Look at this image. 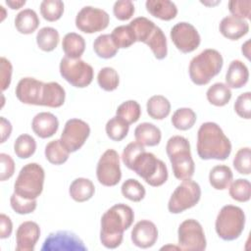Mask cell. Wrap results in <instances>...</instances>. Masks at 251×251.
I'll list each match as a JSON object with an SVG mask.
<instances>
[{"instance_id":"6da1fadb","label":"cell","mask_w":251,"mask_h":251,"mask_svg":"<svg viewBox=\"0 0 251 251\" xmlns=\"http://www.w3.org/2000/svg\"><path fill=\"white\" fill-rule=\"evenodd\" d=\"M134 220L133 210L126 204L119 203L109 208L101 218L100 241L108 249L121 245L124 231L130 227Z\"/></svg>"},{"instance_id":"7a4b0ae2","label":"cell","mask_w":251,"mask_h":251,"mask_svg":"<svg viewBox=\"0 0 251 251\" xmlns=\"http://www.w3.org/2000/svg\"><path fill=\"white\" fill-rule=\"evenodd\" d=\"M196 148L202 160L224 161L230 155L231 143L218 124L206 122L198 129Z\"/></svg>"},{"instance_id":"3957f363","label":"cell","mask_w":251,"mask_h":251,"mask_svg":"<svg viewBox=\"0 0 251 251\" xmlns=\"http://www.w3.org/2000/svg\"><path fill=\"white\" fill-rule=\"evenodd\" d=\"M166 152L176 178L183 180L193 176L195 164L191 156L189 141L185 137L181 135L170 137L166 144Z\"/></svg>"},{"instance_id":"277c9868","label":"cell","mask_w":251,"mask_h":251,"mask_svg":"<svg viewBox=\"0 0 251 251\" xmlns=\"http://www.w3.org/2000/svg\"><path fill=\"white\" fill-rule=\"evenodd\" d=\"M224 65L222 54L216 49H205L193 57L189 63L188 73L196 85H205L220 74Z\"/></svg>"},{"instance_id":"5b68a950","label":"cell","mask_w":251,"mask_h":251,"mask_svg":"<svg viewBox=\"0 0 251 251\" xmlns=\"http://www.w3.org/2000/svg\"><path fill=\"white\" fill-rule=\"evenodd\" d=\"M129 170L142 177L146 183L153 187L163 185L169 176L166 164L158 159L153 153L140 152L132 161Z\"/></svg>"},{"instance_id":"8992f818","label":"cell","mask_w":251,"mask_h":251,"mask_svg":"<svg viewBox=\"0 0 251 251\" xmlns=\"http://www.w3.org/2000/svg\"><path fill=\"white\" fill-rule=\"evenodd\" d=\"M45 173L37 163L25 165L14 183V192L25 199H36L43 190Z\"/></svg>"},{"instance_id":"52a82bcc","label":"cell","mask_w":251,"mask_h":251,"mask_svg":"<svg viewBox=\"0 0 251 251\" xmlns=\"http://www.w3.org/2000/svg\"><path fill=\"white\" fill-rule=\"evenodd\" d=\"M245 214L234 205L224 206L216 219L215 229L220 238L226 241L237 239L244 230Z\"/></svg>"},{"instance_id":"ba28073f","label":"cell","mask_w":251,"mask_h":251,"mask_svg":"<svg viewBox=\"0 0 251 251\" xmlns=\"http://www.w3.org/2000/svg\"><path fill=\"white\" fill-rule=\"evenodd\" d=\"M201 198L200 185L191 178L183 179L172 193L168 202V210L172 214H179L194 207Z\"/></svg>"},{"instance_id":"9c48e42d","label":"cell","mask_w":251,"mask_h":251,"mask_svg":"<svg viewBox=\"0 0 251 251\" xmlns=\"http://www.w3.org/2000/svg\"><path fill=\"white\" fill-rule=\"evenodd\" d=\"M60 74L65 80L77 88L88 86L93 79V68L80 59L63 57L60 62Z\"/></svg>"},{"instance_id":"30bf717a","label":"cell","mask_w":251,"mask_h":251,"mask_svg":"<svg viewBox=\"0 0 251 251\" xmlns=\"http://www.w3.org/2000/svg\"><path fill=\"white\" fill-rule=\"evenodd\" d=\"M178 248L188 251H202L206 249L207 241L201 224L194 219L183 221L177 229Z\"/></svg>"},{"instance_id":"8fae6325","label":"cell","mask_w":251,"mask_h":251,"mask_svg":"<svg viewBox=\"0 0 251 251\" xmlns=\"http://www.w3.org/2000/svg\"><path fill=\"white\" fill-rule=\"evenodd\" d=\"M98 181L104 186H115L122 178L120 156L114 149H107L100 157L96 167Z\"/></svg>"},{"instance_id":"7c38bea8","label":"cell","mask_w":251,"mask_h":251,"mask_svg":"<svg viewBox=\"0 0 251 251\" xmlns=\"http://www.w3.org/2000/svg\"><path fill=\"white\" fill-rule=\"evenodd\" d=\"M90 134L88 124L80 119H70L66 122L60 140L64 147L70 152H75L85 143Z\"/></svg>"},{"instance_id":"4fadbf2b","label":"cell","mask_w":251,"mask_h":251,"mask_svg":"<svg viewBox=\"0 0 251 251\" xmlns=\"http://www.w3.org/2000/svg\"><path fill=\"white\" fill-rule=\"evenodd\" d=\"M110 22L108 13L102 9L85 6L75 17V26L84 33H94L104 30Z\"/></svg>"},{"instance_id":"5bb4252c","label":"cell","mask_w":251,"mask_h":251,"mask_svg":"<svg viewBox=\"0 0 251 251\" xmlns=\"http://www.w3.org/2000/svg\"><path fill=\"white\" fill-rule=\"evenodd\" d=\"M175 46L182 53H190L198 48L201 37L198 30L189 23L180 22L176 24L170 32Z\"/></svg>"},{"instance_id":"9a60e30c","label":"cell","mask_w":251,"mask_h":251,"mask_svg":"<svg viewBox=\"0 0 251 251\" xmlns=\"http://www.w3.org/2000/svg\"><path fill=\"white\" fill-rule=\"evenodd\" d=\"M42 251H85L87 247L74 232L58 230L51 232L44 240Z\"/></svg>"},{"instance_id":"2e32d148","label":"cell","mask_w":251,"mask_h":251,"mask_svg":"<svg viewBox=\"0 0 251 251\" xmlns=\"http://www.w3.org/2000/svg\"><path fill=\"white\" fill-rule=\"evenodd\" d=\"M43 84L34 77H23L16 86V96L24 104L40 106Z\"/></svg>"},{"instance_id":"e0dca14e","label":"cell","mask_w":251,"mask_h":251,"mask_svg":"<svg viewBox=\"0 0 251 251\" xmlns=\"http://www.w3.org/2000/svg\"><path fill=\"white\" fill-rule=\"evenodd\" d=\"M130 238L132 243L139 248H150L158 239V228L149 220H141L132 227Z\"/></svg>"},{"instance_id":"ac0fdd59","label":"cell","mask_w":251,"mask_h":251,"mask_svg":"<svg viewBox=\"0 0 251 251\" xmlns=\"http://www.w3.org/2000/svg\"><path fill=\"white\" fill-rule=\"evenodd\" d=\"M40 237V227L32 221L22 223L16 231V250L33 251Z\"/></svg>"},{"instance_id":"d6986e66","label":"cell","mask_w":251,"mask_h":251,"mask_svg":"<svg viewBox=\"0 0 251 251\" xmlns=\"http://www.w3.org/2000/svg\"><path fill=\"white\" fill-rule=\"evenodd\" d=\"M59 127L57 117L50 112H40L36 114L31 122L33 132L40 138H49L53 136Z\"/></svg>"},{"instance_id":"ffe728a7","label":"cell","mask_w":251,"mask_h":251,"mask_svg":"<svg viewBox=\"0 0 251 251\" xmlns=\"http://www.w3.org/2000/svg\"><path fill=\"white\" fill-rule=\"evenodd\" d=\"M219 30L226 38L230 40H238L248 33L249 24L245 20L227 16L221 21Z\"/></svg>"},{"instance_id":"44dd1931","label":"cell","mask_w":251,"mask_h":251,"mask_svg":"<svg viewBox=\"0 0 251 251\" xmlns=\"http://www.w3.org/2000/svg\"><path fill=\"white\" fill-rule=\"evenodd\" d=\"M249 79V71L247 66L240 60L230 62L226 73V84L229 88H241Z\"/></svg>"},{"instance_id":"7402d4cb","label":"cell","mask_w":251,"mask_h":251,"mask_svg":"<svg viewBox=\"0 0 251 251\" xmlns=\"http://www.w3.org/2000/svg\"><path fill=\"white\" fill-rule=\"evenodd\" d=\"M65 98L66 91L60 83L56 81L45 82L42 88L40 106L59 108L64 104Z\"/></svg>"},{"instance_id":"603a6c76","label":"cell","mask_w":251,"mask_h":251,"mask_svg":"<svg viewBox=\"0 0 251 251\" xmlns=\"http://www.w3.org/2000/svg\"><path fill=\"white\" fill-rule=\"evenodd\" d=\"M145 6L150 15L162 21H171L177 15L176 5L169 0H147Z\"/></svg>"},{"instance_id":"cb8c5ba5","label":"cell","mask_w":251,"mask_h":251,"mask_svg":"<svg viewBox=\"0 0 251 251\" xmlns=\"http://www.w3.org/2000/svg\"><path fill=\"white\" fill-rule=\"evenodd\" d=\"M134 137L143 146H156L161 141L162 133L157 126L145 122L135 127Z\"/></svg>"},{"instance_id":"d4e9b609","label":"cell","mask_w":251,"mask_h":251,"mask_svg":"<svg viewBox=\"0 0 251 251\" xmlns=\"http://www.w3.org/2000/svg\"><path fill=\"white\" fill-rule=\"evenodd\" d=\"M70 196L75 202H85L92 198L95 193V186L93 182L85 177H77L70 185Z\"/></svg>"},{"instance_id":"484cf974","label":"cell","mask_w":251,"mask_h":251,"mask_svg":"<svg viewBox=\"0 0 251 251\" xmlns=\"http://www.w3.org/2000/svg\"><path fill=\"white\" fill-rule=\"evenodd\" d=\"M39 18L32 9H24L15 18L16 29L22 34H31L39 25Z\"/></svg>"},{"instance_id":"4316f807","label":"cell","mask_w":251,"mask_h":251,"mask_svg":"<svg viewBox=\"0 0 251 251\" xmlns=\"http://www.w3.org/2000/svg\"><path fill=\"white\" fill-rule=\"evenodd\" d=\"M62 49L66 57L79 59L85 50V40L78 33L69 32L63 38Z\"/></svg>"},{"instance_id":"83f0119b","label":"cell","mask_w":251,"mask_h":251,"mask_svg":"<svg viewBox=\"0 0 251 251\" xmlns=\"http://www.w3.org/2000/svg\"><path fill=\"white\" fill-rule=\"evenodd\" d=\"M233 174L231 169L226 165H217L209 173V182L217 190L226 189L232 181Z\"/></svg>"},{"instance_id":"f1b7e54d","label":"cell","mask_w":251,"mask_h":251,"mask_svg":"<svg viewBox=\"0 0 251 251\" xmlns=\"http://www.w3.org/2000/svg\"><path fill=\"white\" fill-rule=\"evenodd\" d=\"M147 114L154 120H163L171 113V103L163 95H153L146 103Z\"/></svg>"},{"instance_id":"f546056e","label":"cell","mask_w":251,"mask_h":251,"mask_svg":"<svg viewBox=\"0 0 251 251\" xmlns=\"http://www.w3.org/2000/svg\"><path fill=\"white\" fill-rule=\"evenodd\" d=\"M145 44L152 50L154 56L158 60H163L168 54L167 38L163 30L159 26H155L148 36Z\"/></svg>"},{"instance_id":"4dcf8cb0","label":"cell","mask_w":251,"mask_h":251,"mask_svg":"<svg viewBox=\"0 0 251 251\" xmlns=\"http://www.w3.org/2000/svg\"><path fill=\"white\" fill-rule=\"evenodd\" d=\"M231 94L230 88L226 83L216 82L208 88L206 97L210 104L217 107H223L229 102Z\"/></svg>"},{"instance_id":"1f68e13d","label":"cell","mask_w":251,"mask_h":251,"mask_svg":"<svg viewBox=\"0 0 251 251\" xmlns=\"http://www.w3.org/2000/svg\"><path fill=\"white\" fill-rule=\"evenodd\" d=\"M60 40L59 32L56 28L51 26H44L37 31L36 44L42 51L51 52L53 51Z\"/></svg>"},{"instance_id":"d6a6232c","label":"cell","mask_w":251,"mask_h":251,"mask_svg":"<svg viewBox=\"0 0 251 251\" xmlns=\"http://www.w3.org/2000/svg\"><path fill=\"white\" fill-rule=\"evenodd\" d=\"M45 158L53 165H62L69 159L70 152L64 147L60 139H55L47 143L44 150Z\"/></svg>"},{"instance_id":"836d02e7","label":"cell","mask_w":251,"mask_h":251,"mask_svg":"<svg viewBox=\"0 0 251 251\" xmlns=\"http://www.w3.org/2000/svg\"><path fill=\"white\" fill-rule=\"evenodd\" d=\"M95 54L102 59H111L118 53V48L112 40L110 34H100L93 42Z\"/></svg>"},{"instance_id":"e575fe53","label":"cell","mask_w":251,"mask_h":251,"mask_svg":"<svg viewBox=\"0 0 251 251\" xmlns=\"http://www.w3.org/2000/svg\"><path fill=\"white\" fill-rule=\"evenodd\" d=\"M196 114L190 108H178L172 117L173 126L179 130H187L191 128L196 122Z\"/></svg>"},{"instance_id":"d590c367","label":"cell","mask_w":251,"mask_h":251,"mask_svg":"<svg viewBox=\"0 0 251 251\" xmlns=\"http://www.w3.org/2000/svg\"><path fill=\"white\" fill-rule=\"evenodd\" d=\"M113 42L117 48H128L133 43L136 42L133 29L129 25H119L115 27L110 34Z\"/></svg>"},{"instance_id":"8d00e7d4","label":"cell","mask_w":251,"mask_h":251,"mask_svg":"<svg viewBox=\"0 0 251 251\" xmlns=\"http://www.w3.org/2000/svg\"><path fill=\"white\" fill-rule=\"evenodd\" d=\"M105 130L110 139L114 141H121L127 135L129 125L120 117L115 116L107 122Z\"/></svg>"},{"instance_id":"74e56055","label":"cell","mask_w":251,"mask_h":251,"mask_svg":"<svg viewBox=\"0 0 251 251\" xmlns=\"http://www.w3.org/2000/svg\"><path fill=\"white\" fill-rule=\"evenodd\" d=\"M36 150L35 139L26 133L17 137L14 143V152L20 159H27L31 157Z\"/></svg>"},{"instance_id":"f35d334b","label":"cell","mask_w":251,"mask_h":251,"mask_svg":"<svg viewBox=\"0 0 251 251\" xmlns=\"http://www.w3.org/2000/svg\"><path fill=\"white\" fill-rule=\"evenodd\" d=\"M141 115V108L135 100H127L123 102L116 111V116L126 121L128 125L137 122Z\"/></svg>"},{"instance_id":"ab89813d","label":"cell","mask_w":251,"mask_h":251,"mask_svg":"<svg viewBox=\"0 0 251 251\" xmlns=\"http://www.w3.org/2000/svg\"><path fill=\"white\" fill-rule=\"evenodd\" d=\"M229 196L237 202H247L251 196V184L248 179L237 178L230 182Z\"/></svg>"},{"instance_id":"60d3db41","label":"cell","mask_w":251,"mask_h":251,"mask_svg":"<svg viewBox=\"0 0 251 251\" xmlns=\"http://www.w3.org/2000/svg\"><path fill=\"white\" fill-rule=\"evenodd\" d=\"M121 192L125 198L133 202L141 201L146 194L145 187L134 178H128L125 180L122 184Z\"/></svg>"},{"instance_id":"b9f144b4","label":"cell","mask_w":251,"mask_h":251,"mask_svg":"<svg viewBox=\"0 0 251 251\" xmlns=\"http://www.w3.org/2000/svg\"><path fill=\"white\" fill-rule=\"evenodd\" d=\"M97 82L105 91H114L119 86L120 77L114 68L104 67L97 75Z\"/></svg>"},{"instance_id":"7bdbcfd3","label":"cell","mask_w":251,"mask_h":251,"mask_svg":"<svg viewBox=\"0 0 251 251\" xmlns=\"http://www.w3.org/2000/svg\"><path fill=\"white\" fill-rule=\"evenodd\" d=\"M64 3L61 0H44L40 3V14L48 22H56L63 16Z\"/></svg>"},{"instance_id":"ee69618b","label":"cell","mask_w":251,"mask_h":251,"mask_svg":"<svg viewBox=\"0 0 251 251\" xmlns=\"http://www.w3.org/2000/svg\"><path fill=\"white\" fill-rule=\"evenodd\" d=\"M233 167L241 175H250L251 173V151L249 147L240 148L234 158Z\"/></svg>"},{"instance_id":"f6af8a7d","label":"cell","mask_w":251,"mask_h":251,"mask_svg":"<svg viewBox=\"0 0 251 251\" xmlns=\"http://www.w3.org/2000/svg\"><path fill=\"white\" fill-rule=\"evenodd\" d=\"M10 204L12 209L20 215H26L32 213L37 206L36 199H25L19 196L17 193H13L10 197Z\"/></svg>"},{"instance_id":"bcb514c9","label":"cell","mask_w":251,"mask_h":251,"mask_svg":"<svg viewBox=\"0 0 251 251\" xmlns=\"http://www.w3.org/2000/svg\"><path fill=\"white\" fill-rule=\"evenodd\" d=\"M228 11L232 17L244 20L250 19L251 1L250 0H231L227 3Z\"/></svg>"},{"instance_id":"7dc6e473","label":"cell","mask_w":251,"mask_h":251,"mask_svg":"<svg viewBox=\"0 0 251 251\" xmlns=\"http://www.w3.org/2000/svg\"><path fill=\"white\" fill-rule=\"evenodd\" d=\"M233 107L240 118L249 120L251 118V93L249 91L241 93L236 98Z\"/></svg>"},{"instance_id":"c3c4849f","label":"cell","mask_w":251,"mask_h":251,"mask_svg":"<svg viewBox=\"0 0 251 251\" xmlns=\"http://www.w3.org/2000/svg\"><path fill=\"white\" fill-rule=\"evenodd\" d=\"M113 13L120 21L129 20L134 14V5L130 0L116 1L113 6Z\"/></svg>"},{"instance_id":"681fc988","label":"cell","mask_w":251,"mask_h":251,"mask_svg":"<svg viewBox=\"0 0 251 251\" xmlns=\"http://www.w3.org/2000/svg\"><path fill=\"white\" fill-rule=\"evenodd\" d=\"M144 150H145L144 146L137 141H132V142L128 143L125 147L123 154H122V160H123V163L125 164V166L129 169V167H130L132 161L135 159V157L140 152H142Z\"/></svg>"},{"instance_id":"f907efd6","label":"cell","mask_w":251,"mask_h":251,"mask_svg":"<svg viewBox=\"0 0 251 251\" xmlns=\"http://www.w3.org/2000/svg\"><path fill=\"white\" fill-rule=\"evenodd\" d=\"M0 163H1V181H5L13 176L15 173V162L12 157L6 153L0 154Z\"/></svg>"},{"instance_id":"816d5d0a","label":"cell","mask_w":251,"mask_h":251,"mask_svg":"<svg viewBox=\"0 0 251 251\" xmlns=\"http://www.w3.org/2000/svg\"><path fill=\"white\" fill-rule=\"evenodd\" d=\"M0 68H1V89L2 91H4L10 86V83L12 80L13 67L11 62L8 59H6L5 57H1Z\"/></svg>"},{"instance_id":"f5cc1de1","label":"cell","mask_w":251,"mask_h":251,"mask_svg":"<svg viewBox=\"0 0 251 251\" xmlns=\"http://www.w3.org/2000/svg\"><path fill=\"white\" fill-rule=\"evenodd\" d=\"M13 230V224L11 219L5 215H0V238L5 239L8 238Z\"/></svg>"},{"instance_id":"db71d44e","label":"cell","mask_w":251,"mask_h":251,"mask_svg":"<svg viewBox=\"0 0 251 251\" xmlns=\"http://www.w3.org/2000/svg\"><path fill=\"white\" fill-rule=\"evenodd\" d=\"M0 130H1V143H4L10 137L12 132L11 123L4 117L0 118Z\"/></svg>"},{"instance_id":"11a10c76","label":"cell","mask_w":251,"mask_h":251,"mask_svg":"<svg viewBox=\"0 0 251 251\" xmlns=\"http://www.w3.org/2000/svg\"><path fill=\"white\" fill-rule=\"evenodd\" d=\"M6 4L12 9V10H18L20 8H22L25 4V0H20V1H14V0H7Z\"/></svg>"},{"instance_id":"9f6ffc18","label":"cell","mask_w":251,"mask_h":251,"mask_svg":"<svg viewBox=\"0 0 251 251\" xmlns=\"http://www.w3.org/2000/svg\"><path fill=\"white\" fill-rule=\"evenodd\" d=\"M249 44H250V40H247L244 44H242V47H241V52H242V54H243L247 59H249V55H250V47H249Z\"/></svg>"}]
</instances>
